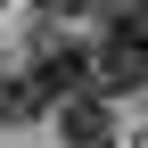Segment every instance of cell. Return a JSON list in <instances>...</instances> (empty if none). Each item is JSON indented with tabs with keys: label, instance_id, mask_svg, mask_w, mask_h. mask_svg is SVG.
I'll return each instance as SVG.
<instances>
[{
	"label": "cell",
	"instance_id": "8992f818",
	"mask_svg": "<svg viewBox=\"0 0 148 148\" xmlns=\"http://www.w3.org/2000/svg\"><path fill=\"white\" fill-rule=\"evenodd\" d=\"M74 8H90V0H41V16H74Z\"/></svg>",
	"mask_w": 148,
	"mask_h": 148
},
{
	"label": "cell",
	"instance_id": "5b68a950",
	"mask_svg": "<svg viewBox=\"0 0 148 148\" xmlns=\"http://www.w3.org/2000/svg\"><path fill=\"white\" fill-rule=\"evenodd\" d=\"M107 8V33H123V41H148V0H99Z\"/></svg>",
	"mask_w": 148,
	"mask_h": 148
},
{
	"label": "cell",
	"instance_id": "7a4b0ae2",
	"mask_svg": "<svg viewBox=\"0 0 148 148\" xmlns=\"http://www.w3.org/2000/svg\"><path fill=\"white\" fill-rule=\"evenodd\" d=\"M148 82V41H123V33H107L99 49H90V99H123V90Z\"/></svg>",
	"mask_w": 148,
	"mask_h": 148
},
{
	"label": "cell",
	"instance_id": "3957f363",
	"mask_svg": "<svg viewBox=\"0 0 148 148\" xmlns=\"http://www.w3.org/2000/svg\"><path fill=\"white\" fill-rule=\"evenodd\" d=\"M58 132H66V148H115V115H107V99H66L58 107Z\"/></svg>",
	"mask_w": 148,
	"mask_h": 148
},
{
	"label": "cell",
	"instance_id": "6da1fadb",
	"mask_svg": "<svg viewBox=\"0 0 148 148\" xmlns=\"http://www.w3.org/2000/svg\"><path fill=\"white\" fill-rule=\"evenodd\" d=\"M16 74L33 82V99H58V107H66V99H82V90H90V49H82V41H66L58 25H41Z\"/></svg>",
	"mask_w": 148,
	"mask_h": 148
},
{
	"label": "cell",
	"instance_id": "277c9868",
	"mask_svg": "<svg viewBox=\"0 0 148 148\" xmlns=\"http://www.w3.org/2000/svg\"><path fill=\"white\" fill-rule=\"evenodd\" d=\"M33 115H41L33 82H25V74H0V132H16V123H33Z\"/></svg>",
	"mask_w": 148,
	"mask_h": 148
}]
</instances>
